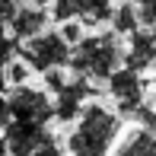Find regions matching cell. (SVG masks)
I'll list each match as a JSON object with an SVG mask.
<instances>
[{
	"label": "cell",
	"mask_w": 156,
	"mask_h": 156,
	"mask_svg": "<svg viewBox=\"0 0 156 156\" xmlns=\"http://www.w3.org/2000/svg\"><path fill=\"white\" fill-rule=\"evenodd\" d=\"M121 118L102 102H89L67 137L70 156H108L115 150Z\"/></svg>",
	"instance_id": "6da1fadb"
},
{
	"label": "cell",
	"mask_w": 156,
	"mask_h": 156,
	"mask_svg": "<svg viewBox=\"0 0 156 156\" xmlns=\"http://www.w3.org/2000/svg\"><path fill=\"white\" fill-rule=\"evenodd\" d=\"M124 54L121 45H118L115 32H96L86 35L80 45H73V58H70V70L73 76H86V80H112L118 67H124Z\"/></svg>",
	"instance_id": "7a4b0ae2"
},
{
	"label": "cell",
	"mask_w": 156,
	"mask_h": 156,
	"mask_svg": "<svg viewBox=\"0 0 156 156\" xmlns=\"http://www.w3.org/2000/svg\"><path fill=\"white\" fill-rule=\"evenodd\" d=\"M19 58L29 64L38 73H48V70H64L70 67V58H73V45L61 35V29H48L41 35H35L32 41H26L19 48Z\"/></svg>",
	"instance_id": "3957f363"
},
{
	"label": "cell",
	"mask_w": 156,
	"mask_h": 156,
	"mask_svg": "<svg viewBox=\"0 0 156 156\" xmlns=\"http://www.w3.org/2000/svg\"><path fill=\"white\" fill-rule=\"evenodd\" d=\"M10 108L16 121H32V124H45L54 118V99L45 89L35 86H16L10 89Z\"/></svg>",
	"instance_id": "277c9868"
},
{
	"label": "cell",
	"mask_w": 156,
	"mask_h": 156,
	"mask_svg": "<svg viewBox=\"0 0 156 156\" xmlns=\"http://www.w3.org/2000/svg\"><path fill=\"white\" fill-rule=\"evenodd\" d=\"M112 0H54V19L58 23H70L80 19L83 26H102L112 23Z\"/></svg>",
	"instance_id": "5b68a950"
},
{
	"label": "cell",
	"mask_w": 156,
	"mask_h": 156,
	"mask_svg": "<svg viewBox=\"0 0 156 156\" xmlns=\"http://www.w3.org/2000/svg\"><path fill=\"white\" fill-rule=\"evenodd\" d=\"M96 93L93 80H86V76H70L67 86L61 89L58 96H54V118L58 121H76V118L83 115V108L89 105V96Z\"/></svg>",
	"instance_id": "8992f818"
},
{
	"label": "cell",
	"mask_w": 156,
	"mask_h": 156,
	"mask_svg": "<svg viewBox=\"0 0 156 156\" xmlns=\"http://www.w3.org/2000/svg\"><path fill=\"white\" fill-rule=\"evenodd\" d=\"M108 93H112V99H115L121 115H134L144 105V80H140L137 70L118 67L112 73V80H108Z\"/></svg>",
	"instance_id": "52a82bcc"
},
{
	"label": "cell",
	"mask_w": 156,
	"mask_h": 156,
	"mask_svg": "<svg viewBox=\"0 0 156 156\" xmlns=\"http://www.w3.org/2000/svg\"><path fill=\"white\" fill-rule=\"evenodd\" d=\"M6 144H10V156H32L45 144L51 134H48L45 124H32V121H16L13 118L10 127H6Z\"/></svg>",
	"instance_id": "ba28073f"
},
{
	"label": "cell",
	"mask_w": 156,
	"mask_h": 156,
	"mask_svg": "<svg viewBox=\"0 0 156 156\" xmlns=\"http://www.w3.org/2000/svg\"><path fill=\"white\" fill-rule=\"evenodd\" d=\"M153 64H156V35L147 29H137L131 35L127 51H124V67L140 73V70H150Z\"/></svg>",
	"instance_id": "9c48e42d"
},
{
	"label": "cell",
	"mask_w": 156,
	"mask_h": 156,
	"mask_svg": "<svg viewBox=\"0 0 156 156\" xmlns=\"http://www.w3.org/2000/svg\"><path fill=\"white\" fill-rule=\"evenodd\" d=\"M10 32H13L16 41H32L35 35L48 32V13H45V6H19Z\"/></svg>",
	"instance_id": "30bf717a"
},
{
	"label": "cell",
	"mask_w": 156,
	"mask_h": 156,
	"mask_svg": "<svg viewBox=\"0 0 156 156\" xmlns=\"http://www.w3.org/2000/svg\"><path fill=\"white\" fill-rule=\"evenodd\" d=\"M115 156H156V131L134 127L124 134V140L115 147Z\"/></svg>",
	"instance_id": "8fae6325"
},
{
	"label": "cell",
	"mask_w": 156,
	"mask_h": 156,
	"mask_svg": "<svg viewBox=\"0 0 156 156\" xmlns=\"http://www.w3.org/2000/svg\"><path fill=\"white\" fill-rule=\"evenodd\" d=\"M137 29H140L137 3H121V6H115V13H112V32H115V35H127V38H131Z\"/></svg>",
	"instance_id": "7c38bea8"
},
{
	"label": "cell",
	"mask_w": 156,
	"mask_h": 156,
	"mask_svg": "<svg viewBox=\"0 0 156 156\" xmlns=\"http://www.w3.org/2000/svg\"><path fill=\"white\" fill-rule=\"evenodd\" d=\"M137 16H140V29L156 35V0H137Z\"/></svg>",
	"instance_id": "4fadbf2b"
},
{
	"label": "cell",
	"mask_w": 156,
	"mask_h": 156,
	"mask_svg": "<svg viewBox=\"0 0 156 156\" xmlns=\"http://www.w3.org/2000/svg\"><path fill=\"white\" fill-rule=\"evenodd\" d=\"M29 73H32V67H29L23 58H16L10 67H6V80H10V86H13V89H16V86H26Z\"/></svg>",
	"instance_id": "5bb4252c"
},
{
	"label": "cell",
	"mask_w": 156,
	"mask_h": 156,
	"mask_svg": "<svg viewBox=\"0 0 156 156\" xmlns=\"http://www.w3.org/2000/svg\"><path fill=\"white\" fill-rule=\"evenodd\" d=\"M16 54H19V41L13 38H6V35H0V70H6L13 61H16Z\"/></svg>",
	"instance_id": "9a60e30c"
},
{
	"label": "cell",
	"mask_w": 156,
	"mask_h": 156,
	"mask_svg": "<svg viewBox=\"0 0 156 156\" xmlns=\"http://www.w3.org/2000/svg\"><path fill=\"white\" fill-rule=\"evenodd\" d=\"M16 13H19V3H16V0H0V35L13 26Z\"/></svg>",
	"instance_id": "2e32d148"
},
{
	"label": "cell",
	"mask_w": 156,
	"mask_h": 156,
	"mask_svg": "<svg viewBox=\"0 0 156 156\" xmlns=\"http://www.w3.org/2000/svg\"><path fill=\"white\" fill-rule=\"evenodd\" d=\"M61 35L70 41V45H80L86 35H83V23L80 19H70V23H61Z\"/></svg>",
	"instance_id": "e0dca14e"
},
{
	"label": "cell",
	"mask_w": 156,
	"mask_h": 156,
	"mask_svg": "<svg viewBox=\"0 0 156 156\" xmlns=\"http://www.w3.org/2000/svg\"><path fill=\"white\" fill-rule=\"evenodd\" d=\"M41 76H45V86L51 89L54 96H58L61 89L67 86V76H64V70H48V73H41Z\"/></svg>",
	"instance_id": "ac0fdd59"
},
{
	"label": "cell",
	"mask_w": 156,
	"mask_h": 156,
	"mask_svg": "<svg viewBox=\"0 0 156 156\" xmlns=\"http://www.w3.org/2000/svg\"><path fill=\"white\" fill-rule=\"evenodd\" d=\"M134 118L140 121V127H147V131H156V108H150V105H140V108L134 112Z\"/></svg>",
	"instance_id": "d6986e66"
},
{
	"label": "cell",
	"mask_w": 156,
	"mask_h": 156,
	"mask_svg": "<svg viewBox=\"0 0 156 156\" xmlns=\"http://www.w3.org/2000/svg\"><path fill=\"white\" fill-rule=\"evenodd\" d=\"M32 156H64V147H61L54 137H48V140H45V144H41Z\"/></svg>",
	"instance_id": "ffe728a7"
},
{
	"label": "cell",
	"mask_w": 156,
	"mask_h": 156,
	"mask_svg": "<svg viewBox=\"0 0 156 156\" xmlns=\"http://www.w3.org/2000/svg\"><path fill=\"white\" fill-rule=\"evenodd\" d=\"M13 121V108H10V96H0V134H6V127Z\"/></svg>",
	"instance_id": "44dd1931"
},
{
	"label": "cell",
	"mask_w": 156,
	"mask_h": 156,
	"mask_svg": "<svg viewBox=\"0 0 156 156\" xmlns=\"http://www.w3.org/2000/svg\"><path fill=\"white\" fill-rule=\"evenodd\" d=\"M0 156H10V144H6L3 134H0Z\"/></svg>",
	"instance_id": "7402d4cb"
},
{
	"label": "cell",
	"mask_w": 156,
	"mask_h": 156,
	"mask_svg": "<svg viewBox=\"0 0 156 156\" xmlns=\"http://www.w3.org/2000/svg\"><path fill=\"white\" fill-rule=\"evenodd\" d=\"M29 6H48V3H54V0H26Z\"/></svg>",
	"instance_id": "603a6c76"
}]
</instances>
